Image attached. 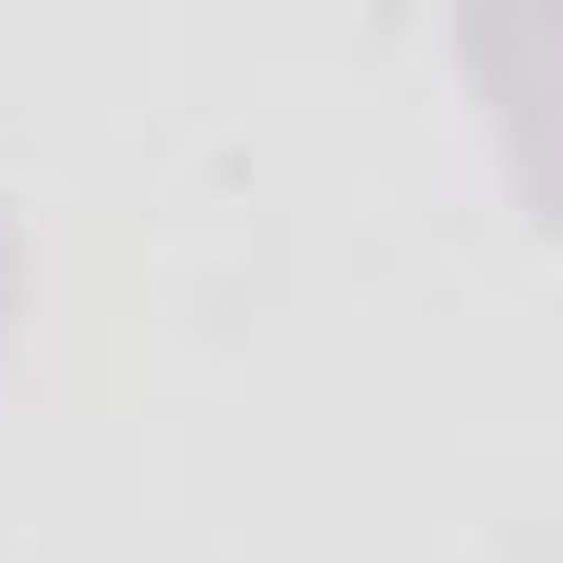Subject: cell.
<instances>
[{
	"label": "cell",
	"mask_w": 563,
	"mask_h": 563,
	"mask_svg": "<svg viewBox=\"0 0 563 563\" xmlns=\"http://www.w3.org/2000/svg\"><path fill=\"white\" fill-rule=\"evenodd\" d=\"M13 314H26V236H13V210H0V341H13Z\"/></svg>",
	"instance_id": "cell-1"
}]
</instances>
